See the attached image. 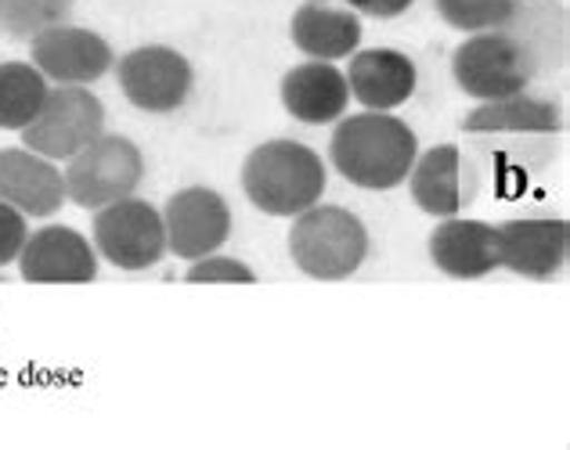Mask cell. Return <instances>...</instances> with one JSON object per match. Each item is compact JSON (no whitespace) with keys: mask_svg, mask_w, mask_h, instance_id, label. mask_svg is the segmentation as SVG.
<instances>
[{"mask_svg":"<svg viewBox=\"0 0 570 450\" xmlns=\"http://www.w3.org/2000/svg\"><path fill=\"white\" fill-rule=\"evenodd\" d=\"M419 156L415 130L394 112H357L336 119L328 162L347 184L362 191H394Z\"/></svg>","mask_w":570,"mask_h":450,"instance_id":"obj_1","label":"cell"},{"mask_svg":"<svg viewBox=\"0 0 570 450\" xmlns=\"http://www.w3.org/2000/svg\"><path fill=\"white\" fill-rule=\"evenodd\" d=\"M328 170L322 156L304 141L275 138L257 144L243 162L246 199L267 217L293 220L314 202H322Z\"/></svg>","mask_w":570,"mask_h":450,"instance_id":"obj_2","label":"cell"},{"mask_svg":"<svg viewBox=\"0 0 570 450\" xmlns=\"http://www.w3.org/2000/svg\"><path fill=\"white\" fill-rule=\"evenodd\" d=\"M289 257L314 281H347L368 260V228L351 209L314 202L293 217Z\"/></svg>","mask_w":570,"mask_h":450,"instance_id":"obj_3","label":"cell"},{"mask_svg":"<svg viewBox=\"0 0 570 450\" xmlns=\"http://www.w3.org/2000/svg\"><path fill=\"white\" fill-rule=\"evenodd\" d=\"M452 77L466 98L499 101L523 94L538 77V66L534 54L513 33L491 29V33H473L459 43L452 54Z\"/></svg>","mask_w":570,"mask_h":450,"instance_id":"obj_4","label":"cell"},{"mask_svg":"<svg viewBox=\"0 0 570 450\" xmlns=\"http://www.w3.org/2000/svg\"><path fill=\"white\" fill-rule=\"evenodd\" d=\"M66 199L80 209H101L138 194L145 180V156L124 133H101L66 162Z\"/></svg>","mask_w":570,"mask_h":450,"instance_id":"obj_5","label":"cell"},{"mask_svg":"<svg viewBox=\"0 0 570 450\" xmlns=\"http://www.w3.org/2000/svg\"><path fill=\"white\" fill-rule=\"evenodd\" d=\"M105 133V104L91 87H51L43 109L22 130V144L51 162H69Z\"/></svg>","mask_w":570,"mask_h":450,"instance_id":"obj_6","label":"cell"},{"mask_svg":"<svg viewBox=\"0 0 570 450\" xmlns=\"http://www.w3.org/2000/svg\"><path fill=\"white\" fill-rule=\"evenodd\" d=\"M91 242L98 257L116 270H148L167 257L163 213L138 194L95 209Z\"/></svg>","mask_w":570,"mask_h":450,"instance_id":"obj_7","label":"cell"},{"mask_svg":"<svg viewBox=\"0 0 570 450\" xmlns=\"http://www.w3.org/2000/svg\"><path fill=\"white\" fill-rule=\"evenodd\" d=\"M112 69H116L124 98L138 112H148V116L177 112L188 101L191 83H195L191 62L177 48H167V43H145V48H134L119 58Z\"/></svg>","mask_w":570,"mask_h":450,"instance_id":"obj_8","label":"cell"},{"mask_svg":"<svg viewBox=\"0 0 570 450\" xmlns=\"http://www.w3.org/2000/svg\"><path fill=\"white\" fill-rule=\"evenodd\" d=\"M159 213L163 231H167V252L185 263L220 252L232 238V206L220 191L206 184L174 191Z\"/></svg>","mask_w":570,"mask_h":450,"instance_id":"obj_9","label":"cell"},{"mask_svg":"<svg viewBox=\"0 0 570 450\" xmlns=\"http://www.w3.org/2000/svg\"><path fill=\"white\" fill-rule=\"evenodd\" d=\"M29 62L51 87H91L101 77H109L116 54L109 40L95 29L62 22L29 40Z\"/></svg>","mask_w":570,"mask_h":450,"instance_id":"obj_10","label":"cell"},{"mask_svg":"<svg viewBox=\"0 0 570 450\" xmlns=\"http://www.w3.org/2000/svg\"><path fill=\"white\" fill-rule=\"evenodd\" d=\"M404 184H409L412 202L426 217L444 220V217H459L462 209L473 206L480 191V177L473 159L459 144H433L415 156Z\"/></svg>","mask_w":570,"mask_h":450,"instance_id":"obj_11","label":"cell"},{"mask_svg":"<svg viewBox=\"0 0 570 450\" xmlns=\"http://www.w3.org/2000/svg\"><path fill=\"white\" fill-rule=\"evenodd\" d=\"M19 274L29 284H91L98 281L95 242L66 223H43L29 231L19 252Z\"/></svg>","mask_w":570,"mask_h":450,"instance_id":"obj_12","label":"cell"},{"mask_svg":"<svg viewBox=\"0 0 570 450\" xmlns=\"http://www.w3.org/2000/svg\"><path fill=\"white\" fill-rule=\"evenodd\" d=\"M462 133L476 141H513V144H538L546 148L563 133V112L557 101L513 94L499 101H480L476 109L462 119Z\"/></svg>","mask_w":570,"mask_h":450,"instance_id":"obj_13","label":"cell"},{"mask_svg":"<svg viewBox=\"0 0 570 450\" xmlns=\"http://www.w3.org/2000/svg\"><path fill=\"white\" fill-rule=\"evenodd\" d=\"M570 257V223L563 217H517L499 228V267L528 281H552Z\"/></svg>","mask_w":570,"mask_h":450,"instance_id":"obj_14","label":"cell"},{"mask_svg":"<svg viewBox=\"0 0 570 450\" xmlns=\"http://www.w3.org/2000/svg\"><path fill=\"white\" fill-rule=\"evenodd\" d=\"M430 263L444 278L455 281H480L491 270H499V228L488 220L470 217H444L426 238Z\"/></svg>","mask_w":570,"mask_h":450,"instance_id":"obj_15","label":"cell"},{"mask_svg":"<svg viewBox=\"0 0 570 450\" xmlns=\"http://www.w3.org/2000/svg\"><path fill=\"white\" fill-rule=\"evenodd\" d=\"M0 202L14 206L33 220H48L69 202L66 177L58 162L29 152L26 144L0 148Z\"/></svg>","mask_w":570,"mask_h":450,"instance_id":"obj_16","label":"cell"},{"mask_svg":"<svg viewBox=\"0 0 570 450\" xmlns=\"http://www.w3.org/2000/svg\"><path fill=\"white\" fill-rule=\"evenodd\" d=\"M282 109L296 123L307 127H328L347 116L351 109V87L336 62H299L282 77Z\"/></svg>","mask_w":570,"mask_h":450,"instance_id":"obj_17","label":"cell"},{"mask_svg":"<svg viewBox=\"0 0 570 450\" xmlns=\"http://www.w3.org/2000/svg\"><path fill=\"white\" fill-rule=\"evenodd\" d=\"M351 98L368 112H394L415 94L419 69L404 51L394 48H357L351 54V69L343 72Z\"/></svg>","mask_w":570,"mask_h":450,"instance_id":"obj_18","label":"cell"},{"mask_svg":"<svg viewBox=\"0 0 570 450\" xmlns=\"http://www.w3.org/2000/svg\"><path fill=\"white\" fill-rule=\"evenodd\" d=\"M362 14L336 0H304L293 11L289 40L311 62H340L362 48Z\"/></svg>","mask_w":570,"mask_h":450,"instance_id":"obj_19","label":"cell"},{"mask_svg":"<svg viewBox=\"0 0 570 450\" xmlns=\"http://www.w3.org/2000/svg\"><path fill=\"white\" fill-rule=\"evenodd\" d=\"M505 33H513L523 48L534 54V66L542 72L549 62H563L567 22L557 0H517L513 14L505 22Z\"/></svg>","mask_w":570,"mask_h":450,"instance_id":"obj_20","label":"cell"},{"mask_svg":"<svg viewBox=\"0 0 570 450\" xmlns=\"http://www.w3.org/2000/svg\"><path fill=\"white\" fill-rule=\"evenodd\" d=\"M51 83L33 62H0V130H26L43 109Z\"/></svg>","mask_w":570,"mask_h":450,"instance_id":"obj_21","label":"cell"},{"mask_svg":"<svg viewBox=\"0 0 570 450\" xmlns=\"http://www.w3.org/2000/svg\"><path fill=\"white\" fill-rule=\"evenodd\" d=\"M77 0H0V33L11 40H33L43 29L69 22Z\"/></svg>","mask_w":570,"mask_h":450,"instance_id":"obj_22","label":"cell"},{"mask_svg":"<svg viewBox=\"0 0 570 450\" xmlns=\"http://www.w3.org/2000/svg\"><path fill=\"white\" fill-rule=\"evenodd\" d=\"M517 0H433L438 19L455 29V33H491V29H505L509 14H513Z\"/></svg>","mask_w":570,"mask_h":450,"instance_id":"obj_23","label":"cell"},{"mask_svg":"<svg viewBox=\"0 0 570 450\" xmlns=\"http://www.w3.org/2000/svg\"><path fill=\"white\" fill-rule=\"evenodd\" d=\"M188 284H257V270L249 263L224 257V252H209L203 260H191L185 270Z\"/></svg>","mask_w":570,"mask_h":450,"instance_id":"obj_24","label":"cell"},{"mask_svg":"<svg viewBox=\"0 0 570 450\" xmlns=\"http://www.w3.org/2000/svg\"><path fill=\"white\" fill-rule=\"evenodd\" d=\"M26 238H29V217L19 213L14 206L0 202V267L19 260Z\"/></svg>","mask_w":570,"mask_h":450,"instance_id":"obj_25","label":"cell"},{"mask_svg":"<svg viewBox=\"0 0 570 450\" xmlns=\"http://www.w3.org/2000/svg\"><path fill=\"white\" fill-rule=\"evenodd\" d=\"M343 4H347L354 14H365V19L390 22V19H401L415 0H343Z\"/></svg>","mask_w":570,"mask_h":450,"instance_id":"obj_26","label":"cell"}]
</instances>
